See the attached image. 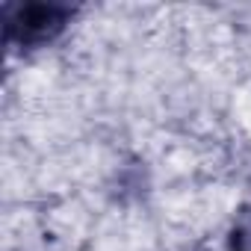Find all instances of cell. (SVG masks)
<instances>
[{
	"label": "cell",
	"instance_id": "obj_1",
	"mask_svg": "<svg viewBox=\"0 0 251 251\" xmlns=\"http://www.w3.org/2000/svg\"><path fill=\"white\" fill-rule=\"evenodd\" d=\"M68 18H71L68 6H45V3L18 6L9 12L6 39L21 45V48H39V45L50 42L65 27Z\"/></svg>",
	"mask_w": 251,
	"mask_h": 251
},
{
	"label": "cell",
	"instance_id": "obj_2",
	"mask_svg": "<svg viewBox=\"0 0 251 251\" xmlns=\"http://www.w3.org/2000/svg\"><path fill=\"white\" fill-rule=\"evenodd\" d=\"M230 248L233 251H251V207H245L236 216V225L230 233Z\"/></svg>",
	"mask_w": 251,
	"mask_h": 251
}]
</instances>
